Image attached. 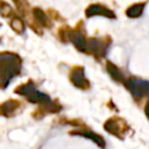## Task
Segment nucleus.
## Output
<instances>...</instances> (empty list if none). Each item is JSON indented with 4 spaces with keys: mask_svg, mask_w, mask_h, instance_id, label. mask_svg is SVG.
Returning <instances> with one entry per match:
<instances>
[{
    "mask_svg": "<svg viewBox=\"0 0 149 149\" xmlns=\"http://www.w3.org/2000/svg\"><path fill=\"white\" fill-rule=\"evenodd\" d=\"M106 70H107L108 74L111 76V78H112L114 81L120 83V84H123V83L126 81L127 78L125 77V74L122 73V71H121L113 62H111V61H107V62H106Z\"/></svg>",
    "mask_w": 149,
    "mask_h": 149,
    "instance_id": "13",
    "label": "nucleus"
},
{
    "mask_svg": "<svg viewBox=\"0 0 149 149\" xmlns=\"http://www.w3.org/2000/svg\"><path fill=\"white\" fill-rule=\"evenodd\" d=\"M31 24L30 29L34 30L37 35H42L43 30L42 28H50L52 26L50 16L40 7H34L31 9Z\"/></svg>",
    "mask_w": 149,
    "mask_h": 149,
    "instance_id": "7",
    "label": "nucleus"
},
{
    "mask_svg": "<svg viewBox=\"0 0 149 149\" xmlns=\"http://www.w3.org/2000/svg\"><path fill=\"white\" fill-rule=\"evenodd\" d=\"M12 1L14 2V6H15L17 13L21 15L22 19L24 17V20L27 21V23L30 27L31 21H33L31 20V9L33 8L30 7L28 0H12Z\"/></svg>",
    "mask_w": 149,
    "mask_h": 149,
    "instance_id": "12",
    "label": "nucleus"
},
{
    "mask_svg": "<svg viewBox=\"0 0 149 149\" xmlns=\"http://www.w3.org/2000/svg\"><path fill=\"white\" fill-rule=\"evenodd\" d=\"M0 26H1V23H0Z\"/></svg>",
    "mask_w": 149,
    "mask_h": 149,
    "instance_id": "20",
    "label": "nucleus"
},
{
    "mask_svg": "<svg viewBox=\"0 0 149 149\" xmlns=\"http://www.w3.org/2000/svg\"><path fill=\"white\" fill-rule=\"evenodd\" d=\"M104 129L109 133L111 135L118 137V139H123L127 134V132L129 130V126L127 123V121L120 116H111L108 118L105 123H104Z\"/></svg>",
    "mask_w": 149,
    "mask_h": 149,
    "instance_id": "6",
    "label": "nucleus"
},
{
    "mask_svg": "<svg viewBox=\"0 0 149 149\" xmlns=\"http://www.w3.org/2000/svg\"><path fill=\"white\" fill-rule=\"evenodd\" d=\"M69 80L71 81V84L74 87H77V88H79L81 91H86L91 86L90 80L85 76V69L81 65H74L70 70Z\"/></svg>",
    "mask_w": 149,
    "mask_h": 149,
    "instance_id": "8",
    "label": "nucleus"
},
{
    "mask_svg": "<svg viewBox=\"0 0 149 149\" xmlns=\"http://www.w3.org/2000/svg\"><path fill=\"white\" fill-rule=\"evenodd\" d=\"M23 61L21 56L12 51L0 52V90L7 88L12 79L21 74Z\"/></svg>",
    "mask_w": 149,
    "mask_h": 149,
    "instance_id": "1",
    "label": "nucleus"
},
{
    "mask_svg": "<svg viewBox=\"0 0 149 149\" xmlns=\"http://www.w3.org/2000/svg\"><path fill=\"white\" fill-rule=\"evenodd\" d=\"M14 93H16L17 95L24 97L29 102H31V104H37L40 107L48 106V105H50V104L54 101L47 93H43V92L38 91V90L36 88L35 84H34L31 80H28L27 83L19 85V86L14 90Z\"/></svg>",
    "mask_w": 149,
    "mask_h": 149,
    "instance_id": "3",
    "label": "nucleus"
},
{
    "mask_svg": "<svg viewBox=\"0 0 149 149\" xmlns=\"http://www.w3.org/2000/svg\"><path fill=\"white\" fill-rule=\"evenodd\" d=\"M144 113H146V116H147L148 120H149V100L147 101V104H146V106H144Z\"/></svg>",
    "mask_w": 149,
    "mask_h": 149,
    "instance_id": "17",
    "label": "nucleus"
},
{
    "mask_svg": "<svg viewBox=\"0 0 149 149\" xmlns=\"http://www.w3.org/2000/svg\"><path fill=\"white\" fill-rule=\"evenodd\" d=\"M70 135H73V136H81V137L88 139V140L93 141L97 146H99L100 148H104V147L106 146L105 139H104L101 135H99V134H97V133H94V132H92V130H87V129H74V130H71V132H70Z\"/></svg>",
    "mask_w": 149,
    "mask_h": 149,
    "instance_id": "10",
    "label": "nucleus"
},
{
    "mask_svg": "<svg viewBox=\"0 0 149 149\" xmlns=\"http://www.w3.org/2000/svg\"><path fill=\"white\" fill-rule=\"evenodd\" d=\"M112 44L111 36H102V37H88L86 43V55L93 56L97 61H101Z\"/></svg>",
    "mask_w": 149,
    "mask_h": 149,
    "instance_id": "4",
    "label": "nucleus"
},
{
    "mask_svg": "<svg viewBox=\"0 0 149 149\" xmlns=\"http://www.w3.org/2000/svg\"><path fill=\"white\" fill-rule=\"evenodd\" d=\"M0 42H1V38H0Z\"/></svg>",
    "mask_w": 149,
    "mask_h": 149,
    "instance_id": "19",
    "label": "nucleus"
},
{
    "mask_svg": "<svg viewBox=\"0 0 149 149\" xmlns=\"http://www.w3.org/2000/svg\"><path fill=\"white\" fill-rule=\"evenodd\" d=\"M123 85L130 92L135 100H141L142 98L149 95V80L129 77L126 79Z\"/></svg>",
    "mask_w": 149,
    "mask_h": 149,
    "instance_id": "5",
    "label": "nucleus"
},
{
    "mask_svg": "<svg viewBox=\"0 0 149 149\" xmlns=\"http://www.w3.org/2000/svg\"><path fill=\"white\" fill-rule=\"evenodd\" d=\"M144 7H146V2L144 1L133 3V5H130L126 9V12H125L126 13V16H128L129 19H137V17H140L143 14Z\"/></svg>",
    "mask_w": 149,
    "mask_h": 149,
    "instance_id": "14",
    "label": "nucleus"
},
{
    "mask_svg": "<svg viewBox=\"0 0 149 149\" xmlns=\"http://www.w3.org/2000/svg\"><path fill=\"white\" fill-rule=\"evenodd\" d=\"M9 26H10L12 30L15 31V33L19 34V35H21V34L24 33V29H26L24 21H23V19H22L20 15H17L16 13L14 14V16H12V17L9 19Z\"/></svg>",
    "mask_w": 149,
    "mask_h": 149,
    "instance_id": "15",
    "label": "nucleus"
},
{
    "mask_svg": "<svg viewBox=\"0 0 149 149\" xmlns=\"http://www.w3.org/2000/svg\"><path fill=\"white\" fill-rule=\"evenodd\" d=\"M15 12L13 9V7L5 0H0V15L5 19H10L12 16H14Z\"/></svg>",
    "mask_w": 149,
    "mask_h": 149,
    "instance_id": "16",
    "label": "nucleus"
},
{
    "mask_svg": "<svg viewBox=\"0 0 149 149\" xmlns=\"http://www.w3.org/2000/svg\"><path fill=\"white\" fill-rule=\"evenodd\" d=\"M0 108H1V115L6 116V118H12L16 113H19V111L22 108V102L20 100L9 99V100L2 102L0 105Z\"/></svg>",
    "mask_w": 149,
    "mask_h": 149,
    "instance_id": "11",
    "label": "nucleus"
},
{
    "mask_svg": "<svg viewBox=\"0 0 149 149\" xmlns=\"http://www.w3.org/2000/svg\"><path fill=\"white\" fill-rule=\"evenodd\" d=\"M85 16L91 19L93 16H102V17H107L111 20L116 19V14L109 9L108 7L101 5V3H91L86 7L85 9Z\"/></svg>",
    "mask_w": 149,
    "mask_h": 149,
    "instance_id": "9",
    "label": "nucleus"
},
{
    "mask_svg": "<svg viewBox=\"0 0 149 149\" xmlns=\"http://www.w3.org/2000/svg\"><path fill=\"white\" fill-rule=\"evenodd\" d=\"M0 115H1V108H0Z\"/></svg>",
    "mask_w": 149,
    "mask_h": 149,
    "instance_id": "18",
    "label": "nucleus"
},
{
    "mask_svg": "<svg viewBox=\"0 0 149 149\" xmlns=\"http://www.w3.org/2000/svg\"><path fill=\"white\" fill-rule=\"evenodd\" d=\"M58 38L63 43H72L76 50L79 52L85 54L86 51V43H87V37L85 35V29H84V22L80 21L77 23L74 28H71L69 26H63L58 29Z\"/></svg>",
    "mask_w": 149,
    "mask_h": 149,
    "instance_id": "2",
    "label": "nucleus"
}]
</instances>
